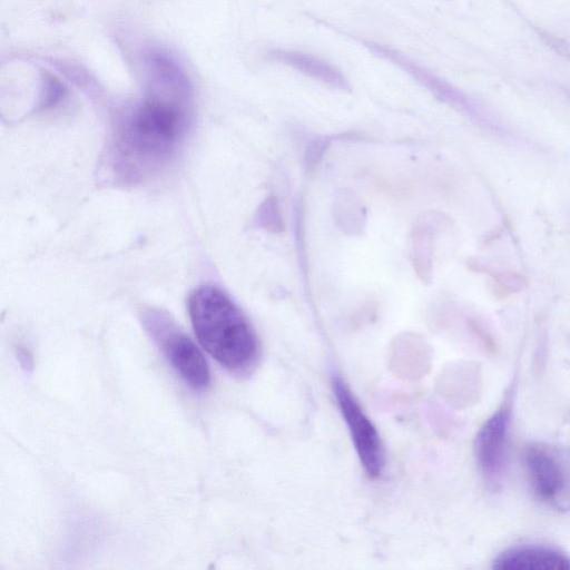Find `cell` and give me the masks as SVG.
I'll return each mask as SVG.
<instances>
[{
	"instance_id": "cell-8",
	"label": "cell",
	"mask_w": 570,
	"mask_h": 570,
	"mask_svg": "<svg viewBox=\"0 0 570 570\" xmlns=\"http://www.w3.org/2000/svg\"><path fill=\"white\" fill-rule=\"evenodd\" d=\"M268 56L272 60L285 65L331 88L340 90L350 88L347 79L340 69L316 56L283 48L271 50Z\"/></svg>"
},
{
	"instance_id": "cell-9",
	"label": "cell",
	"mask_w": 570,
	"mask_h": 570,
	"mask_svg": "<svg viewBox=\"0 0 570 570\" xmlns=\"http://www.w3.org/2000/svg\"><path fill=\"white\" fill-rule=\"evenodd\" d=\"M42 92V106L52 107L63 98L66 89L55 77L46 75L43 78Z\"/></svg>"
},
{
	"instance_id": "cell-7",
	"label": "cell",
	"mask_w": 570,
	"mask_h": 570,
	"mask_svg": "<svg viewBox=\"0 0 570 570\" xmlns=\"http://www.w3.org/2000/svg\"><path fill=\"white\" fill-rule=\"evenodd\" d=\"M494 569L503 570H570V558L541 546H520L497 557Z\"/></svg>"
},
{
	"instance_id": "cell-5",
	"label": "cell",
	"mask_w": 570,
	"mask_h": 570,
	"mask_svg": "<svg viewBox=\"0 0 570 570\" xmlns=\"http://www.w3.org/2000/svg\"><path fill=\"white\" fill-rule=\"evenodd\" d=\"M333 389L365 472L371 478L380 476L384 468L385 456L383 444L375 426L338 375L333 377Z\"/></svg>"
},
{
	"instance_id": "cell-1",
	"label": "cell",
	"mask_w": 570,
	"mask_h": 570,
	"mask_svg": "<svg viewBox=\"0 0 570 570\" xmlns=\"http://www.w3.org/2000/svg\"><path fill=\"white\" fill-rule=\"evenodd\" d=\"M147 90L118 120L110 144L111 168L122 183H140L176 154L188 127L190 85L167 52L145 56Z\"/></svg>"
},
{
	"instance_id": "cell-10",
	"label": "cell",
	"mask_w": 570,
	"mask_h": 570,
	"mask_svg": "<svg viewBox=\"0 0 570 570\" xmlns=\"http://www.w3.org/2000/svg\"><path fill=\"white\" fill-rule=\"evenodd\" d=\"M17 357L24 370H31L32 367V358L31 356L24 351L19 348L17 352Z\"/></svg>"
},
{
	"instance_id": "cell-3",
	"label": "cell",
	"mask_w": 570,
	"mask_h": 570,
	"mask_svg": "<svg viewBox=\"0 0 570 570\" xmlns=\"http://www.w3.org/2000/svg\"><path fill=\"white\" fill-rule=\"evenodd\" d=\"M142 318L147 332L177 374L194 390L206 389L210 382V373L196 344L176 326L168 315L159 311H148Z\"/></svg>"
},
{
	"instance_id": "cell-2",
	"label": "cell",
	"mask_w": 570,
	"mask_h": 570,
	"mask_svg": "<svg viewBox=\"0 0 570 570\" xmlns=\"http://www.w3.org/2000/svg\"><path fill=\"white\" fill-rule=\"evenodd\" d=\"M188 312L202 346L224 367L245 374L259 358V343L254 328L219 288L204 285L188 299Z\"/></svg>"
},
{
	"instance_id": "cell-4",
	"label": "cell",
	"mask_w": 570,
	"mask_h": 570,
	"mask_svg": "<svg viewBox=\"0 0 570 570\" xmlns=\"http://www.w3.org/2000/svg\"><path fill=\"white\" fill-rule=\"evenodd\" d=\"M523 456L534 497L553 509H570V451L535 443Z\"/></svg>"
},
{
	"instance_id": "cell-6",
	"label": "cell",
	"mask_w": 570,
	"mask_h": 570,
	"mask_svg": "<svg viewBox=\"0 0 570 570\" xmlns=\"http://www.w3.org/2000/svg\"><path fill=\"white\" fill-rule=\"evenodd\" d=\"M508 426L509 414L505 409H502L483 424L476 435L478 464L491 485L498 484L503 473Z\"/></svg>"
}]
</instances>
